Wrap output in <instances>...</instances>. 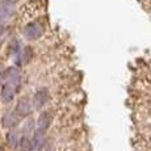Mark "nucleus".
Returning <instances> with one entry per match:
<instances>
[{"mask_svg":"<svg viewBox=\"0 0 151 151\" xmlns=\"http://www.w3.org/2000/svg\"><path fill=\"white\" fill-rule=\"evenodd\" d=\"M4 86L17 91L20 86V72L16 67H9L4 71Z\"/></svg>","mask_w":151,"mask_h":151,"instance_id":"1","label":"nucleus"},{"mask_svg":"<svg viewBox=\"0 0 151 151\" xmlns=\"http://www.w3.org/2000/svg\"><path fill=\"white\" fill-rule=\"evenodd\" d=\"M43 34V28L40 22H29L27 27L24 28V36L30 41L38 40Z\"/></svg>","mask_w":151,"mask_h":151,"instance_id":"2","label":"nucleus"},{"mask_svg":"<svg viewBox=\"0 0 151 151\" xmlns=\"http://www.w3.org/2000/svg\"><path fill=\"white\" fill-rule=\"evenodd\" d=\"M14 113H16L20 118L28 117V116L32 113V104H30V101H29L27 97L20 99L19 103H17V105H16V108H14Z\"/></svg>","mask_w":151,"mask_h":151,"instance_id":"3","label":"nucleus"},{"mask_svg":"<svg viewBox=\"0 0 151 151\" xmlns=\"http://www.w3.org/2000/svg\"><path fill=\"white\" fill-rule=\"evenodd\" d=\"M49 100V91L47 88H40L38 91L34 93L33 97V106L36 109H41Z\"/></svg>","mask_w":151,"mask_h":151,"instance_id":"4","label":"nucleus"},{"mask_svg":"<svg viewBox=\"0 0 151 151\" xmlns=\"http://www.w3.org/2000/svg\"><path fill=\"white\" fill-rule=\"evenodd\" d=\"M19 116L14 113V110H8V112L4 113L1 118V122H3V126L5 127H13L19 124Z\"/></svg>","mask_w":151,"mask_h":151,"instance_id":"5","label":"nucleus"},{"mask_svg":"<svg viewBox=\"0 0 151 151\" xmlns=\"http://www.w3.org/2000/svg\"><path fill=\"white\" fill-rule=\"evenodd\" d=\"M50 124H51V114L49 112H42L41 114H40L38 120H37V129L47 132Z\"/></svg>","mask_w":151,"mask_h":151,"instance_id":"6","label":"nucleus"},{"mask_svg":"<svg viewBox=\"0 0 151 151\" xmlns=\"http://www.w3.org/2000/svg\"><path fill=\"white\" fill-rule=\"evenodd\" d=\"M13 9H14V5L13 4L0 1V20L7 21V20L13 14Z\"/></svg>","mask_w":151,"mask_h":151,"instance_id":"7","label":"nucleus"},{"mask_svg":"<svg viewBox=\"0 0 151 151\" xmlns=\"http://www.w3.org/2000/svg\"><path fill=\"white\" fill-rule=\"evenodd\" d=\"M45 139H46V132L37 129L36 132H34L33 139H32V142H33V147L37 149V150H41L43 147V145H45Z\"/></svg>","mask_w":151,"mask_h":151,"instance_id":"8","label":"nucleus"},{"mask_svg":"<svg viewBox=\"0 0 151 151\" xmlns=\"http://www.w3.org/2000/svg\"><path fill=\"white\" fill-rule=\"evenodd\" d=\"M1 99L4 103H11V101L14 99V95H16V91H13V89L8 88V87L3 86L1 87Z\"/></svg>","mask_w":151,"mask_h":151,"instance_id":"9","label":"nucleus"},{"mask_svg":"<svg viewBox=\"0 0 151 151\" xmlns=\"http://www.w3.org/2000/svg\"><path fill=\"white\" fill-rule=\"evenodd\" d=\"M19 142H20V138H19V134L16 132H9L7 134V143L9 147L12 149H16L19 146Z\"/></svg>","mask_w":151,"mask_h":151,"instance_id":"10","label":"nucleus"},{"mask_svg":"<svg viewBox=\"0 0 151 151\" xmlns=\"http://www.w3.org/2000/svg\"><path fill=\"white\" fill-rule=\"evenodd\" d=\"M19 146H20V151H33V142H32L30 138L28 137H22L19 142Z\"/></svg>","mask_w":151,"mask_h":151,"instance_id":"11","label":"nucleus"},{"mask_svg":"<svg viewBox=\"0 0 151 151\" xmlns=\"http://www.w3.org/2000/svg\"><path fill=\"white\" fill-rule=\"evenodd\" d=\"M4 30H5V21L0 20V34H1Z\"/></svg>","mask_w":151,"mask_h":151,"instance_id":"12","label":"nucleus"},{"mask_svg":"<svg viewBox=\"0 0 151 151\" xmlns=\"http://www.w3.org/2000/svg\"><path fill=\"white\" fill-rule=\"evenodd\" d=\"M4 80V71L1 70V67H0V83Z\"/></svg>","mask_w":151,"mask_h":151,"instance_id":"13","label":"nucleus"},{"mask_svg":"<svg viewBox=\"0 0 151 151\" xmlns=\"http://www.w3.org/2000/svg\"><path fill=\"white\" fill-rule=\"evenodd\" d=\"M1 1H4V3H9V4H16L17 3V0H1Z\"/></svg>","mask_w":151,"mask_h":151,"instance_id":"14","label":"nucleus"}]
</instances>
